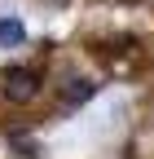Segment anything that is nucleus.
I'll return each instance as SVG.
<instances>
[{
    "label": "nucleus",
    "instance_id": "obj_1",
    "mask_svg": "<svg viewBox=\"0 0 154 159\" xmlns=\"http://www.w3.org/2000/svg\"><path fill=\"white\" fill-rule=\"evenodd\" d=\"M0 93H5L13 106L35 102V97H40V71L35 66H5L0 71Z\"/></svg>",
    "mask_w": 154,
    "mask_h": 159
},
{
    "label": "nucleus",
    "instance_id": "obj_2",
    "mask_svg": "<svg viewBox=\"0 0 154 159\" xmlns=\"http://www.w3.org/2000/svg\"><path fill=\"white\" fill-rule=\"evenodd\" d=\"M92 93H97V84L84 80V75H75V80H66V84H62V106H84Z\"/></svg>",
    "mask_w": 154,
    "mask_h": 159
},
{
    "label": "nucleus",
    "instance_id": "obj_3",
    "mask_svg": "<svg viewBox=\"0 0 154 159\" xmlns=\"http://www.w3.org/2000/svg\"><path fill=\"white\" fill-rule=\"evenodd\" d=\"M18 44H27V22L5 13L0 18V49H18Z\"/></svg>",
    "mask_w": 154,
    "mask_h": 159
},
{
    "label": "nucleus",
    "instance_id": "obj_4",
    "mask_svg": "<svg viewBox=\"0 0 154 159\" xmlns=\"http://www.w3.org/2000/svg\"><path fill=\"white\" fill-rule=\"evenodd\" d=\"M150 115H154V97H150Z\"/></svg>",
    "mask_w": 154,
    "mask_h": 159
},
{
    "label": "nucleus",
    "instance_id": "obj_5",
    "mask_svg": "<svg viewBox=\"0 0 154 159\" xmlns=\"http://www.w3.org/2000/svg\"><path fill=\"white\" fill-rule=\"evenodd\" d=\"M53 5H57V0H53Z\"/></svg>",
    "mask_w": 154,
    "mask_h": 159
}]
</instances>
